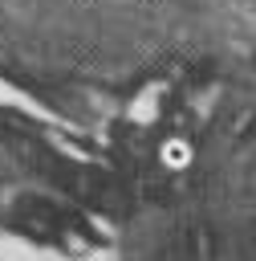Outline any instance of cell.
I'll use <instances>...</instances> for the list:
<instances>
[{"mask_svg": "<svg viewBox=\"0 0 256 261\" xmlns=\"http://www.w3.org/2000/svg\"><path fill=\"white\" fill-rule=\"evenodd\" d=\"M134 192L114 155L37 90L0 82V261H130Z\"/></svg>", "mask_w": 256, "mask_h": 261, "instance_id": "1", "label": "cell"}]
</instances>
